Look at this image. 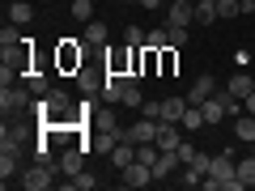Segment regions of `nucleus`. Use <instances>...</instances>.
<instances>
[{
    "label": "nucleus",
    "instance_id": "nucleus-3",
    "mask_svg": "<svg viewBox=\"0 0 255 191\" xmlns=\"http://www.w3.org/2000/svg\"><path fill=\"white\" fill-rule=\"evenodd\" d=\"M157 127H162V119H145V115H140L132 127H124V136H119V140H132V145H157Z\"/></svg>",
    "mask_w": 255,
    "mask_h": 191
},
{
    "label": "nucleus",
    "instance_id": "nucleus-13",
    "mask_svg": "<svg viewBox=\"0 0 255 191\" xmlns=\"http://www.w3.org/2000/svg\"><path fill=\"white\" fill-rule=\"evenodd\" d=\"M9 21H13V26H30V21H34L30 0H13V4H9Z\"/></svg>",
    "mask_w": 255,
    "mask_h": 191
},
{
    "label": "nucleus",
    "instance_id": "nucleus-15",
    "mask_svg": "<svg viewBox=\"0 0 255 191\" xmlns=\"http://www.w3.org/2000/svg\"><path fill=\"white\" fill-rule=\"evenodd\" d=\"M0 179H4V187L17 179V153L13 149H0Z\"/></svg>",
    "mask_w": 255,
    "mask_h": 191
},
{
    "label": "nucleus",
    "instance_id": "nucleus-2",
    "mask_svg": "<svg viewBox=\"0 0 255 191\" xmlns=\"http://www.w3.org/2000/svg\"><path fill=\"white\" fill-rule=\"evenodd\" d=\"M34 106V94L30 90H21V85H4L0 90V110L4 115H21V110H30Z\"/></svg>",
    "mask_w": 255,
    "mask_h": 191
},
{
    "label": "nucleus",
    "instance_id": "nucleus-8",
    "mask_svg": "<svg viewBox=\"0 0 255 191\" xmlns=\"http://www.w3.org/2000/svg\"><path fill=\"white\" fill-rule=\"evenodd\" d=\"M187 106H191V102L183 98V94H179V98H166L162 102V123H183V110H187Z\"/></svg>",
    "mask_w": 255,
    "mask_h": 191
},
{
    "label": "nucleus",
    "instance_id": "nucleus-27",
    "mask_svg": "<svg viewBox=\"0 0 255 191\" xmlns=\"http://www.w3.org/2000/svg\"><path fill=\"white\" fill-rule=\"evenodd\" d=\"M81 43H107V26H102L98 17L85 21V38H81Z\"/></svg>",
    "mask_w": 255,
    "mask_h": 191
},
{
    "label": "nucleus",
    "instance_id": "nucleus-17",
    "mask_svg": "<svg viewBox=\"0 0 255 191\" xmlns=\"http://www.w3.org/2000/svg\"><path fill=\"white\" fill-rule=\"evenodd\" d=\"M217 17V0H196V26H213Z\"/></svg>",
    "mask_w": 255,
    "mask_h": 191
},
{
    "label": "nucleus",
    "instance_id": "nucleus-33",
    "mask_svg": "<svg viewBox=\"0 0 255 191\" xmlns=\"http://www.w3.org/2000/svg\"><path fill=\"white\" fill-rule=\"evenodd\" d=\"M140 102H145V98H140V90H136V81H132V85L124 81V106H140Z\"/></svg>",
    "mask_w": 255,
    "mask_h": 191
},
{
    "label": "nucleus",
    "instance_id": "nucleus-16",
    "mask_svg": "<svg viewBox=\"0 0 255 191\" xmlns=\"http://www.w3.org/2000/svg\"><path fill=\"white\" fill-rule=\"evenodd\" d=\"M226 90L234 94V98H247V94L255 90V77H247V73H234V77L226 81Z\"/></svg>",
    "mask_w": 255,
    "mask_h": 191
},
{
    "label": "nucleus",
    "instance_id": "nucleus-23",
    "mask_svg": "<svg viewBox=\"0 0 255 191\" xmlns=\"http://www.w3.org/2000/svg\"><path fill=\"white\" fill-rule=\"evenodd\" d=\"M94 187H98V174H90V170H81V174L68 179V191H94Z\"/></svg>",
    "mask_w": 255,
    "mask_h": 191
},
{
    "label": "nucleus",
    "instance_id": "nucleus-10",
    "mask_svg": "<svg viewBox=\"0 0 255 191\" xmlns=\"http://www.w3.org/2000/svg\"><path fill=\"white\" fill-rule=\"evenodd\" d=\"M213 94H217V90H213V77H196L191 90H187V102H191V106H200V102L213 98Z\"/></svg>",
    "mask_w": 255,
    "mask_h": 191
},
{
    "label": "nucleus",
    "instance_id": "nucleus-9",
    "mask_svg": "<svg viewBox=\"0 0 255 191\" xmlns=\"http://www.w3.org/2000/svg\"><path fill=\"white\" fill-rule=\"evenodd\" d=\"M111 162H115V170H128V166L136 162V145H132V140H119V145L111 149Z\"/></svg>",
    "mask_w": 255,
    "mask_h": 191
},
{
    "label": "nucleus",
    "instance_id": "nucleus-18",
    "mask_svg": "<svg viewBox=\"0 0 255 191\" xmlns=\"http://www.w3.org/2000/svg\"><path fill=\"white\" fill-rule=\"evenodd\" d=\"M234 174L247 183V187H255V153H251V149H247V157H243V162H234Z\"/></svg>",
    "mask_w": 255,
    "mask_h": 191
},
{
    "label": "nucleus",
    "instance_id": "nucleus-7",
    "mask_svg": "<svg viewBox=\"0 0 255 191\" xmlns=\"http://www.w3.org/2000/svg\"><path fill=\"white\" fill-rule=\"evenodd\" d=\"M170 174H179V153L174 149H162V157L153 162V179H170Z\"/></svg>",
    "mask_w": 255,
    "mask_h": 191
},
{
    "label": "nucleus",
    "instance_id": "nucleus-5",
    "mask_svg": "<svg viewBox=\"0 0 255 191\" xmlns=\"http://www.w3.org/2000/svg\"><path fill=\"white\" fill-rule=\"evenodd\" d=\"M119 174H124V187H149V183H153V166H145V162H132Z\"/></svg>",
    "mask_w": 255,
    "mask_h": 191
},
{
    "label": "nucleus",
    "instance_id": "nucleus-30",
    "mask_svg": "<svg viewBox=\"0 0 255 191\" xmlns=\"http://www.w3.org/2000/svg\"><path fill=\"white\" fill-rule=\"evenodd\" d=\"M217 13L221 17H238L243 13V0H217Z\"/></svg>",
    "mask_w": 255,
    "mask_h": 191
},
{
    "label": "nucleus",
    "instance_id": "nucleus-41",
    "mask_svg": "<svg viewBox=\"0 0 255 191\" xmlns=\"http://www.w3.org/2000/svg\"><path fill=\"white\" fill-rule=\"evenodd\" d=\"M251 13H255V4H251Z\"/></svg>",
    "mask_w": 255,
    "mask_h": 191
},
{
    "label": "nucleus",
    "instance_id": "nucleus-42",
    "mask_svg": "<svg viewBox=\"0 0 255 191\" xmlns=\"http://www.w3.org/2000/svg\"><path fill=\"white\" fill-rule=\"evenodd\" d=\"M166 4H170V0H166Z\"/></svg>",
    "mask_w": 255,
    "mask_h": 191
},
{
    "label": "nucleus",
    "instance_id": "nucleus-21",
    "mask_svg": "<svg viewBox=\"0 0 255 191\" xmlns=\"http://www.w3.org/2000/svg\"><path fill=\"white\" fill-rule=\"evenodd\" d=\"M234 132H238L243 145H251V140H255V115H238L234 119Z\"/></svg>",
    "mask_w": 255,
    "mask_h": 191
},
{
    "label": "nucleus",
    "instance_id": "nucleus-37",
    "mask_svg": "<svg viewBox=\"0 0 255 191\" xmlns=\"http://www.w3.org/2000/svg\"><path fill=\"white\" fill-rule=\"evenodd\" d=\"M243 110H247V115H255V90H251V94L243 98Z\"/></svg>",
    "mask_w": 255,
    "mask_h": 191
},
{
    "label": "nucleus",
    "instance_id": "nucleus-35",
    "mask_svg": "<svg viewBox=\"0 0 255 191\" xmlns=\"http://www.w3.org/2000/svg\"><path fill=\"white\" fill-rule=\"evenodd\" d=\"M140 115L145 119H162V102H140Z\"/></svg>",
    "mask_w": 255,
    "mask_h": 191
},
{
    "label": "nucleus",
    "instance_id": "nucleus-32",
    "mask_svg": "<svg viewBox=\"0 0 255 191\" xmlns=\"http://www.w3.org/2000/svg\"><path fill=\"white\" fill-rule=\"evenodd\" d=\"M124 43L128 47H145V30H140V26H128L124 30Z\"/></svg>",
    "mask_w": 255,
    "mask_h": 191
},
{
    "label": "nucleus",
    "instance_id": "nucleus-19",
    "mask_svg": "<svg viewBox=\"0 0 255 191\" xmlns=\"http://www.w3.org/2000/svg\"><path fill=\"white\" fill-rule=\"evenodd\" d=\"M204 179H209V174L200 170V166H183V174H179V187H204Z\"/></svg>",
    "mask_w": 255,
    "mask_h": 191
},
{
    "label": "nucleus",
    "instance_id": "nucleus-4",
    "mask_svg": "<svg viewBox=\"0 0 255 191\" xmlns=\"http://www.w3.org/2000/svg\"><path fill=\"white\" fill-rule=\"evenodd\" d=\"M166 26H196V0H170L166 4Z\"/></svg>",
    "mask_w": 255,
    "mask_h": 191
},
{
    "label": "nucleus",
    "instance_id": "nucleus-31",
    "mask_svg": "<svg viewBox=\"0 0 255 191\" xmlns=\"http://www.w3.org/2000/svg\"><path fill=\"white\" fill-rule=\"evenodd\" d=\"M60 64H68V68H73V64H81V47L73 51V43H64V47H60Z\"/></svg>",
    "mask_w": 255,
    "mask_h": 191
},
{
    "label": "nucleus",
    "instance_id": "nucleus-38",
    "mask_svg": "<svg viewBox=\"0 0 255 191\" xmlns=\"http://www.w3.org/2000/svg\"><path fill=\"white\" fill-rule=\"evenodd\" d=\"M251 4H255V0H243V13H251Z\"/></svg>",
    "mask_w": 255,
    "mask_h": 191
},
{
    "label": "nucleus",
    "instance_id": "nucleus-29",
    "mask_svg": "<svg viewBox=\"0 0 255 191\" xmlns=\"http://www.w3.org/2000/svg\"><path fill=\"white\" fill-rule=\"evenodd\" d=\"M157 157H162V149H157V145H136V162H145V166H153Z\"/></svg>",
    "mask_w": 255,
    "mask_h": 191
},
{
    "label": "nucleus",
    "instance_id": "nucleus-39",
    "mask_svg": "<svg viewBox=\"0 0 255 191\" xmlns=\"http://www.w3.org/2000/svg\"><path fill=\"white\" fill-rule=\"evenodd\" d=\"M247 149H251V153H255V140H251V145H247Z\"/></svg>",
    "mask_w": 255,
    "mask_h": 191
},
{
    "label": "nucleus",
    "instance_id": "nucleus-1",
    "mask_svg": "<svg viewBox=\"0 0 255 191\" xmlns=\"http://www.w3.org/2000/svg\"><path fill=\"white\" fill-rule=\"evenodd\" d=\"M55 170H60V166H51V162H47V157H43V162H38V166H30V170L26 174H21V187H26V191H47V187H51V183H55Z\"/></svg>",
    "mask_w": 255,
    "mask_h": 191
},
{
    "label": "nucleus",
    "instance_id": "nucleus-24",
    "mask_svg": "<svg viewBox=\"0 0 255 191\" xmlns=\"http://www.w3.org/2000/svg\"><path fill=\"white\" fill-rule=\"evenodd\" d=\"M145 47H149V51H162V47H170V30H149V34H145Z\"/></svg>",
    "mask_w": 255,
    "mask_h": 191
},
{
    "label": "nucleus",
    "instance_id": "nucleus-26",
    "mask_svg": "<svg viewBox=\"0 0 255 191\" xmlns=\"http://www.w3.org/2000/svg\"><path fill=\"white\" fill-rule=\"evenodd\" d=\"M77 85H81L85 94H102V77H94L90 68H81V73H77Z\"/></svg>",
    "mask_w": 255,
    "mask_h": 191
},
{
    "label": "nucleus",
    "instance_id": "nucleus-28",
    "mask_svg": "<svg viewBox=\"0 0 255 191\" xmlns=\"http://www.w3.org/2000/svg\"><path fill=\"white\" fill-rule=\"evenodd\" d=\"M68 13L85 26V21H94V0H73V9H68Z\"/></svg>",
    "mask_w": 255,
    "mask_h": 191
},
{
    "label": "nucleus",
    "instance_id": "nucleus-12",
    "mask_svg": "<svg viewBox=\"0 0 255 191\" xmlns=\"http://www.w3.org/2000/svg\"><path fill=\"white\" fill-rule=\"evenodd\" d=\"M21 145H26V127H9V123H4V132H0V149L21 153Z\"/></svg>",
    "mask_w": 255,
    "mask_h": 191
},
{
    "label": "nucleus",
    "instance_id": "nucleus-25",
    "mask_svg": "<svg viewBox=\"0 0 255 191\" xmlns=\"http://www.w3.org/2000/svg\"><path fill=\"white\" fill-rule=\"evenodd\" d=\"M179 127H187V132H196V127H209V123H204V110L200 106H187V110H183V123Z\"/></svg>",
    "mask_w": 255,
    "mask_h": 191
},
{
    "label": "nucleus",
    "instance_id": "nucleus-36",
    "mask_svg": "<svg viewBox=\"0 0 255 191\" xmlns=\"http://www.w3.org/2000/svg\"><path fill=\"white\" fill-rule=\"evenodd\" d=\"M174 153H179V162H183V166H187V162H191V157H196V145H187V140H179V149H174Z\"/></svg>",
    "mask_w": 255,
    "mask_h": 191
},
{
    "label": "nucleus",
    "instance_id": "nucleus-22",
    "mask_svg": "<svg viewBox=\"0 0 255 191\" xmlns=\"http://www.w3.org/2000/svg\"><path fill=\"white\" fill-rule=\"evenodd\" d=\"M26 90L34 94V98H43V94L51 90V77H47V73H30V77H26Z\"/></svg>",
    "mask_w": 255,
    "mask_h": 191
},
{
    "label": "nucleus",
    "instance_id": "nucleus-20",
    "mask_svg": "<svg viewBox=\"0 0 255 191\" xmlns=\"http://www.w3.org/2000/svg\"><path fill=\"white\" fill-rule=\"evenodd\" d=\"M157 149H179V123H162L157 127Z\"/></svg>",
    "mask_w": 255,
    "mask_h": 191
},
{
    "label": "nucleus",
    "instance_id": "nucleus-40",
    "mask_svg": "<svg viewBox=\"0 0 255 191\" xmlns=\"http://www.w3.org/2000/svg\"><path fill=\"white\" fill-rule=\"evenodd\" d=\"M128 4H140V0H128Z\"/></svg>",
    "mask_w": 255,
    "mask_h": 191
},
{
    "label": "nucleus",
    "instance_id": "nucleus-6",
    "mask_svg": "<svg viewBox=\"0 0 255 191\" xmlns=\"http://www.w3.org/2000/svg\"><path fill=\"white\" fill-rule=\"evenodd\" d=\"M81 170H85V145H73L68 153L60 157V174H68V179H73V174H81Z\"/></svg>",
    "mask_w": 255,
    "mask_h": 191
},
{
    "label": "nucleus",
    "instance_id": "nucleus-11",
    "mask_svg": "<svg viewBox=\"0 0 255 191\" xmlns=\"http://www.w3.org/2000/svg\"><path fill=\"white\" fill-rule=\"evenodd\" d=\"M102 98L115 106V102H124V77H115V73H107L102 77Z\"/></svg>",
    "mask_w": 255,
    "mask_h": 191
},
{
    "label": "nucleus",
    "instance_id": "nucleus-14",
    "mask_svg": "<svg viewBox=\"0 0 255 191\" xmlns=\"http://www.w3.org/2000/svg\"><path fill=\"white\" fill-rule=\"evenodd\" d=\"M200 110H204V123H209V127H213V123H221V119H230V115H226V106L217 102V94H213V98H204V102H200Z\"/></svg>",
    "mask_w": 255,
    "mask_h": 191
},
{
    "label": "nucleus",
    "instance_id": "nucleus-34",
    "mask_svg": "<svg viewBox=\"0 0 255 191\" xmlns=\"http://www.w3.org/2000/svg\"><path fill=\"white\" fill-rule=\"evenodd\" d=\"M170 30V47H183L187 43V26H166Z\"/></svg>",
    "mask_w": 255,
    "mask_h": 191
}]
</instances>
